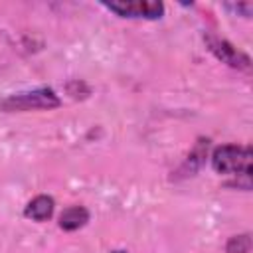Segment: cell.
Here are the masks:
<instances>
[{"instance_id": "10", "label": "cell", "mask_w": 253, "mask_h": 253, "mask_svg": "<svg viewBox=\"0 0 253 253\" xmlns=\"http://www.w3.org/2000/svg\"><path fill=\"white\" fill-rule=\"evenodd\" d=\"M111 253H128V251H123V249H115V251H111Z\"/></svg>"}, {"instance_id": "9", "label": "cell", "mask_w": 253, "mask_h": 253, "mask_svg": "<svg viewBox=\"0 0 253 253\" xmlns=\"http://www.w3.org/2000/svg\"><path fill=\"white\" fill-rule=\"evenodd\" d=\"M225 10H231L233 14L237 16H243V18H251L253 16V4L251 2H237V4H223Z\"/></svg>"}, {"instance_id": "7", "label": "cell", "mask_w": 253, "mask_h": 253, "mask_svg": "<svg viewBox=\"0 0 253 253\" xmlns=\"http://www.w3.org/2000/svg\"><path fill=\"white\" fill-rule=\"evenodd\" d=\"M89 219H91V211L85 206H69L59 213L57 225H59V229L71 233V231L85 227L89 223Z\"/></svg>"}, {"instance_id": "5", "label": "cell", "mask_w": 253, "mask_h": 253, "mask_svg": "<svg viewBox=\"0 0 253 253\" xmlns=\"http://www.w3.org/2000/svg\"><path fill=\"white\" fill-rule=\"evenodd\" d=\"M210 138L206 136H198L194 146L190 148V152L186 154V158L182 160V164L178 166V170L174 172V180H184V178H192L196 176L202 166L208 160V152H210Z\"/></svg>"}, {"instance_id": "1", "label": "cell", "mask_w": 253, "mask_h": 253, "mask_svg": "<svg viewBox=\"0 0 253 253\" xmlns=\"http://www.w3.org/2000/svg\"><path fill=\"white\" fill-rule=\"evenodd\" d=\"M210 162L213 172L227 176H251L253 152L249 144H219L211 150Z\"/></svg>"}, {"instance_id": "2", "label": "cell", "mask_w": 253, "mask_h": 253, "mask_svg": "<svg viewBox=\"0 0 253 253\" xmlns=\"http://www.w3.org/2000/svg\"><path fill=\"white\" fill-rule=\"evenodd\" d=\"M61 107V97L51 87H36L28 91L10 93L0 101L4 113H28V111H53Z\"/></svg>"}, {"instance_id": "6", "label": "cell", "mask_w": 253, "mask_h": 253, "mask_svg": "<svg viewBox=\"0 0 253 253\" xmlns=\"http://www.w3.org/2000/svg\"><path fill=\"white\" fill-rule=\"evenodd\" d=\"M55 211V200L49 196V194H38L34 196L26 206H24V217L26 219H32V221H38V223H43L47 219H51Z\"/></svg>"}, {"instance_id": "4", "label": "cell", "mask_w": 253, "mask_h": 253, "mask_svg": "<svg viewBox=\"0 0 253 253\" xmlns=\"http://www.w3.org/2000/svg\"><path fill=\"white\" fill-rule=\"evenodd\" d=\"M204 43H206L208 51H210L217 61L225 63L227 67L237 69V71H249V69H251V57H249L243 49L235 47L229 40L219 38V36L208 32V34H204Z\"/></svg>"}, {"instance_id": "3", "label": "cell", "mask_w": 253, "mask_h": 253, "mask_svg": "<svg viewBox=\"0 0 253 253\" xmlns=\"http://www.w3.org/2000/svg\"><path fill=\"white\" fill-rule=\"evenodd\" d=\"M103 8L117 14L119 18H142V20H160L166 12L164 2L160 0H111L101 2Z\"/></svg>"}, {"instance_id": "8", "label": "cell", "mask_w": 253, "mask_h": 253, "mask_svg": "<svg viewBox=\"0 0 253 253\" xmlns=\"http://www.w3.org/2000/svg\"><path fill=\"white\" fill-rule=\"evenodd\" d=\"M251 233H237L225 241V253H251Z\"/></svg>"}]
</instances>
